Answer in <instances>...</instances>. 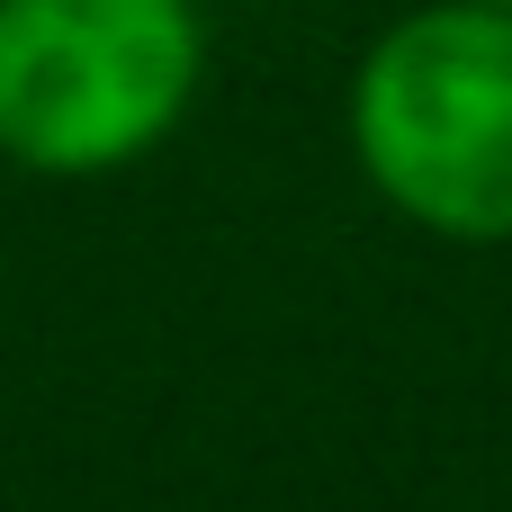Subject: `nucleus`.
Listing matches in <instances>:
<instances>
[{
    "instance_id": "f03ea898",
    "label": "nucleus",
    "mask_w": 512,
    "mask_h": 512,
    "mask_svg": "<svg viewBox=\"0 0 512 512\" xmlns=\"http://www.w3.org/2000/svg\"><path fill=\"white\" fill-rule=\"evenodd\" d=\"M198 81V0H0V162L36 180L144 162Z\"/></svg>"
},
{
    "instance_id": "7ed1b4c3",
    "label": "nucleus",
    "mask_w": 512,
    "mask_h": 512,
    "mask_svg": "<svg viewBox=\"0 0 512 512\" xmlns=\"http://www.w3.org/2000/svg\"><path fill=\"white\" fill-rule=\"evenodd\" d=\"M495 9H512V0H495Z\"/></svg>"
},
{
    "instance_id": "f257e3e1",
    "label": "nucleus",
    "mask_w": 512,
    "mask_h": 512,
    "mask_svg": "<svg viewBox=\"0 0 512 512\" xmlns=\"http://www.w3.org/2000/svg\"><path fill=\"white\" fill-rule=\"evenodd\" d=\"M351 153L369 189L441 243L512 234V9L432 0L378 27L351 72Z\"/></svg>"
}]
</instances>
